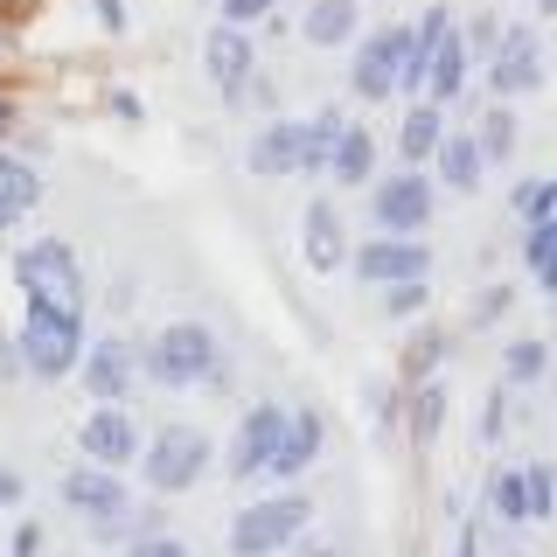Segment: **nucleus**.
<instances>
[{
	"label": "nucleus",
	"mask_w": 557,
	"mask_h": 557,
	"mask_svg": "<svg viewBox=\"0 0 557 557\" xmlns=\"http://www.w3.org/2000/svg\"><path fill=\"white\" fill-rule=\"evenodd\" d=\"M139 376H153L161 391H196V383L223 391V383H231V362L216 356V335H209L202 321H168L139 348Z\"/></svg>",
	"instance_id": "nucleus-1"
},
{
	"label": "nucleus",
	"mask_w": 557,
	"mask_h": 557,
	"mask_svg": "<svg viewBox=\"0 0 557 557\" xmlns=\"http://www.w3.org/2000/svg\"><path fill=\"white\" fill-rule=\"evenodd\" d=\"M14 356H22L28 376L57 383L77 370L84 356V307H63V300H28L22 327H14Z\"/></svg>",
	"instance_id": "nucleus-2"
},
{
	"label": "nucleus",
	"mask_w": 557,
	"mask_h": 557,
	"mask_svg": "<svg viewBox=\"0 0 557 557\" xmlns=\"http://www.w3.org/2000/svg\"><path fill=\"white\" fill-rule=\"evenodd\" d=\"M313 522V502L300 495V487H278V495L265 502H244V509L231 516V557H278V550H293V536H300Z\"/></svg>",
	"instance_id": "nucleus-3"
},
{
	"label": "nucleus",
	"mask_w": 557,
	"mask_h": 557,
	"mask_svg": "<svg viewBox=\"0 0 557 557\" xmlns=\"http://www.w3.org/2000/svg\"><path fill=\"white\" fill-rule=\"evenodd\" d=\"M63 502L91 522L104 544H112V536H153L147 522L133 516V495H126V481H119L112 467H91V460L70 467V474H63Z\"/></svg>",
	"instance_id": "nucleus-4"
},
{
	"label": "nucleus",
	"mask_w": 557,
	"mask_h": 557,
	"mask_svg": "<svg viewBox=\"0 0 557 557\" xmlns=\"http://www.w3.org/2000/svg\"><path fill=\"white\" fill-rule=\"evenodd\" d=\"M139 474L153 495H188L209 474V432L202 425H161L153 446H139Z\"/></svg>",
	"instance_id": "nucleus-5"
},
{
	"label": "nucleus",
	"mask_w": 557,
	"mask_h": 557,
	"mask_svg": "<svg viewBox=\"0 0 557 557\" xmlns=\"http://www.w3.org/2000/svg\"><path fill=\"white\" fill-rule=\"evenodd\" d=\"M432 209H440V196H432V182H425L418 168H391L383 182H370L376 237H425Z\"/></svg>",
	"instance_id": "nucleus-6"
},
{
	"label": "nucleus",
	"mask_w": 557,
	"mask_h": 557,
	"mask_svg": "<svg viewBox=\"0 0 557 557\" xmlns=\"http://www.w3.org/2000/svg\"><path fill=\"white\" fill-rule=\"evenodd\" d=\"M487 91H495V104H516V98L544 91V35L530 22L495 35V49H487Z\"/></svg>",
	"instance_id": "nucleus-7"
},
{
	"label": "nucleus",
	"mask_w": 557,
	"mask_h": 557,
	"mask_svg": "<svg viewBox=\"0 0 557 557\" xmlns=\"http://www.w3.org/2000/svg\"><path fill=\"white\" fill-rule=\"evenodd\" d=\"M14 286L28 300H63V307H84V278H77V251L63 237H35L14 251Z\"/></svg>",
	"instance_id": "nucleus-8"
},
{
	"label": "nucleus",
	"mask_w": 557,
	"mask_h": 557,
	"mask_svg": "<svg viewBox=\"0 0 557 557\" xmlns=\"http://www.w3.org/2000/svg\"><path fill=\"white\" fill-rule=\"evenodd\" d=\"M77 376H84L91 405H126L133 383H139V342L133 335H91L77 356Z\"/></svg>",
	"instance_id": "nucleus-9"
},
{
	"label": "nucleus",
	"mask_w": 557,
	"mask_h": 557,
	"mask_svg": "<svg viewBox=\"0 0 557 557\" xmlns=\"http://www.w3.org/2000/svg\"><path fill=\"white\" fill-rule=\"evenodd\" d=\"M405 49H411V28H370V35H362V42H356V63H348L356 98L391 104L397 98V70H405Z\"/></svg>",
	"instance_id": "nucleus-10"
},
{
	"label": "nucleus",
	"mask_w": 557,
	"mask_h": 557,
	"mask_svg": "<svg viewBox=\"0 0 557 557\" xmlns=\"http://www.w3.org/2000/svg\"><path fill=\"white\" fill-rule=\"evenodd\" d=\"M356 278L370 293L383 286H411V278H432V244L425 237H370L356 251Z\"/></svg>",
	"instance_id": "nucleus-11"
},
{
	"label": "nucleus",
	"mask_w": 557,
	"mask_h": 557,
	"mask_svg": "<svg viewBox=\"0 0 557 557\" xmlns=\"http://www.w3.org/2000/svg\"><path fill=\"white\" fill-rule=\"evenodd\" d=\"M278 440H286V405H251L237 418V440H231V453H223V474H231V481L265 474V460L278 453Z\"/></svg>",
	"instance_id": "nucleus-12"
},
{
	"label": "nucleus",
	"mask_w": 557,
	"mask_h": 557,
	"mask_svg": "<svg viewBox=\"0 0 557 557\" xmlns=\"http://www.w3.org/2000/svg\"><path fill=\"white\" fill-rule=\"evenodd\" d=\"M77 446H84V460H91V467H112V474H119V467L139 460V425L126 418V405H91Z\"/></svg>",
	"instance_id": "nucleus-13"
},
{
	"label": "nucleus",
	"mask_w": 557,
	"mask_h": 557,
	"mask_svg": "<svg viewBox=\"0 0 557 557\" xmlns=\"http://www.w3.org/2000/svg\"><path fill=\"white\" fill-rule=\"evenodd\" d=\"M244 168L258 182H278V174H300L307 168V139H300V119H265L244 147Z\"/></svg>",
	"instance_id": "nucleus-14"
},
{
	"label": "nucleus",
	"mask_w": 557,
	"mask_h": 557,
	"mask_svg": "<svg viewBox=\"0 0 557 557\" xmlns=\"http://www.w3.org/2000/svg\"><path fill=\"white\" fill-rule=\"evenodd\" d=\"M202 70H209V84H216L223 98H237L244 84L258 77V49H251V35L231 28V22H216V28H209V42H202Z\"/></svg>",
	"instance_id": "nucleus-15"
},
{
	"label": "nucleus",
	"mask_w": 557,
	"mask_h": 557,
	"mask_svg": "<svg viewBox=\"0 0 557 557\" xmlns=\"http://www.w3.org/2000/svg\"><path fill=\"white\" fill-rule=\"evenodd\" d=\"M321 440H327L321 411H286V440H278V453L265 460V474H272L278 487H293L313 460H321Z\"/></svg>",
	"instance_id": "nucleus-16"
},
{
	"label": "nucleus",
	"mask_w": 557,
	"mask_h": 557,
	"mask_svg": "<svg viewBox=\"0 0 557 557\" xmlns=\"http://www.w3.org/2000/svg\"><path fill=\"white\" fill-rule=\"evenodd\" d=\"M300 251H307V265L321 272V278H335V265L348 258V237H342L335 202H307V216H300Z\"/></svg>",
	"instance_id": "nucleus-17"
},
{
	"label": "nucleus",
	"mask_w": 557,
	"mask_h": 557,
	"mask_svg": "<svg viewBox=\"0 0 557 557\" xmlns=\"http://www.w3.org/2000/svg\"><path fill=\"white\" fill-rule=\"evenodd\" d=\"M432 168H440V182L453 188V196H474L481 188V147H474V133H446L440 147H432Z\"/></svg>",
	"instance_id": "nucleus-18"
},
{
	"label": "nucleus",
	"mask_w": 557,
	"mask_h": 557,
	"mask_svg": "<svg viewBox=\"0 0 557 557\" xmlns=\"http://www.w3.org/2000/svg\"><path fill=\"white\" fill-rule=\"evenodd\" d=\"M327 174H335L342 188H370V182H376V133H362V126H342L335 153H327Z\"/></svg>",
	"instance_id": "nucleus-19"
},
{
	"label": "nucleus",
	"mask_w": 557,
	"mask_h": 557,
	"mask_svg": "<svg viewBox=\"0 0 557 557\" xmlns=\"http://www.w3.org/2000/svg\"><path fill=\"white\" fill-rule=\"evenodd\" d=\"M405 397H411V418H405V425H411V446H418V453L440 446V425H446V376H418Z\"/></svg>",
	"instance_id": "nucleus-20"
},
{
	"label": "nucleus",
	"mask_w": 557,
	"mask_h": 557,
	"mask_svg": "<svg viewBox=\"0 0 557 557\" xmlns=\"http://www.w3.org/2000/svg\"><path fill=\"white\" fill-rule=\"evenodd\" d=\"M356 22H362V0H313L300 35H307L313 49H342L348 35H356Z\"/></svg>",
	"instance_id": "nucleus-21"
},
{
	"label": "nucleus",
	"mask_w": 557,
	"mask_h": 557,
	"mask_svg": "<svg viewBox=\"0 0 557 557\" xmlns=\"http://www.w3.org/2000/svg\"><path fill=\"white\" fill-rule=\"evenodd\" d=\"M425 91H432V104H453V98L467 91V49H460V28L440 35V49H432V63H425Z\"/></svg>",
	"instance_id": "nucleus-22"
},
{
	"label": "nucleus",
	"mask_w": 557,
	"mask_h": 557,
	"mask_svg": "<svg viewBox=\"0 0 557 557\" xmlns=\"http://www.w3.org/2000/svg\"><path fill=\"white\" fill-rule=\"evenodd\" d=\"M440 139H446V104H432V98L411 104V112H405V133H397V153H405L411 168H425Z\"/></svg>",
	"instance_id": "nucleus-23"
},
{
	"label": "nucleus",
	"mask_w": 557,
	"mask_h": 557,
	"mask_svg": "<svg viewBox=\"0 0 557 557\" xmlns=\"http://www.w3.org/2000/svg\"><path fill=\"white\" fill-rule=\"evenodd\" d=\"M35 202H42V174L22 153H0V216H28Z\"/></svg>",
	"instance_id": "nucleus-24"
},
{
	"label": "nucleus",
	"mask_w": 557,
	"mask_h": 557,
	"mask_svg": "<svg viewBox=\"0 0 557 557\" xmlns=\"http://www.w3.org/2000/svg\"><path fill=\"white\" fill-rule=\"evenodd\" d=\"M522 258H530V278L550 293V286H557V216L522 223Z\"/></svg>",
	"instance_id": "nucleus-25"
},
{
	"label": "nucleus",
	"mask_w": 557,
	"mask_h": 557,
	"mask_svg": "<svg viewBox=\"0 0 557 557\" xmlns=\"http://www.w3.org/2000/svg\"><path fill=\"white\" fill-rule=\"evenodd\" d=\"M550 370V348L536 342V335H522V342H509V356H502V383H509V391H530L536 376Z\"/></svg>",
	"instance_id": "nucleus-26"
},
{
	"label": "nucleus",
	"mask_w": 557,
	"mask_h": 557,
	"mask_svg": "<svg viewBox=\"0 0 557 557\" xmlns=\"http://www.w3.org/2000/svg\"><path fill=\"white\" fill-rule=\"evenodd\" d=\"M342 126H348V119L335 112V104H327L321 119H300V139H307V168H300V174H327V153H335Z\"/></svg>",
	"instance_id": "nucleus-27"
},
{
	"label": "nucleus",
	"mask_w": 557,
	"mask_h": 557,
	"mask_svg": "<svg viewBox=\"0 0 557 557\" xmlns=\"http://www.w3.org/2000/svg\"><path fill=\"white\" fill-rule=\"evenodd\" d=\"M474 147H481V161H509V153H516V112H509V104H487V112H481Z\"/></svg>",
	"instance_id": "nucleus-28"
},
{
	"label": "nucleus",
	"mask_w": 557,
	"mask_h": 557,
	"mask_svg": "<svg viewBox=\"0 0 557 557\" xmlns=\"http://www.w3.org/2000/svg\"><path fill=\"white\" fill-rule=\"evenodd\" d=\"M481 495H487V516H495V522H522V474H516V467H495Z\"/></svg>",
	"instance_id": "nucleus-29"
},
{
	"label": "nucleus",
	"mask_w": 557,
	"mask_h": 557,
	"mask_svg": "<svg viewBox=\"0 0 557 557\" xmlns=\"http://www.w3.org/2000/svg\"><path fill=\"white\" fill-rule=\"evenodd\" d=\"M557 509V487H550V467H522V522H544Z\"/></svg>",
	"instance_id": "nucleus-30"
},
{
	"label": "nucleus",
	"mask_w": 557,
	"mask_h": 557,
	"mask_svg": "<svg viewBox=\"0 0 557 557\" xmlns=\"http://www.w3.org/2000/svg\"><path fill=\"white\" fill-rule=\"evenodd\" d=\"M440 362H446V335H440V327H425V335L405 348V376H411V383H418V376H440Z\"/></svg>",
	"instance_id": "nucleus-31"
},
{
	"label": "nucleus",
	"mask_w": 557,
	"mask_h": 557,
	"mask_svg": "<svg viewBox=\"0 0 557 557\" xmlns=\"http://www.w3.org/2000/svg\"><path fill=\"white\" fill-rule=\"evenodd\" d=\"M516 216H522V223L557 216V182H522V188H516Z\"/></svg>",
	"instance_id": "nucleus-32"
},
{
	"label": "nucleus",
	"mask_w": 557,
	"mask_h": 557,
	"mask_svg": "<svg viewBox=\"0 0 557 557\" xmlns=\"http://www.w3.org/2000/svg\"><path fill=\"white\" fill-rule=\"evenodd\" d=\"M495 35H502V14H474V22L460 28V49H467V63H487V49H495Z\"/></svg>",
	"instance_id": "nucleus-33"
},
{
	"label": "nucleus",
	"mask_w": 557,
	"mask_h": 557,
	"mask_svg": "<svg viewBox=\"0 0 557 557\" xmlns=\"http://www.w3.org/2000/svg\"><path fill=\"white\" fill-rule=\"evenodd\" d=\"M425 278H411V286H383L376 293V300H383V313H391V321H405V313H418V307H425Z\"/></svg>",
	"instance_id": "nucleus-34"
},
{
	"label": "nucleus",
	"mask_w": 557,
	"mask_h": 557,
	"mask_svg": "<svg viewBox=\"0 0 557 557\" xmlns=\"http://www.w3.org/2000/svg\"><path fill=\"white\" fill-rule=\"evenodd\" d=\"M502 425H509V383H495V391H487V405H481V440L502 446Z\"/></svg>",
	"instance_id": "nucleus-35"
},
{
	"label": "nucleus",
	"mask_w": 557,
	"mask_h": 557,
	"mask_svg": "<svg viewBox=\"0 0 557 557\" xmlns=\"http://www.w3.org/2000/svg\"><path fill=\"white\" fill-rule=\"evenodd\" d=\"M216 8H223V22H231V28H244V22H272L278 0H216Z\"/></svg>",
	"instance_id": "nucleus-36"
},
{
	"label": "nucleus",
	"mask_w": 557,
	"mask_h": 557,
	"mask_svg": "<svg viewBox=\"0 0 557 557\" xmlns=\"http://www.w3.org/2000/svg\"><path fill=\"white\" fill-rule=\"evenodd\" d=\"M126 557H196V550H188L182 536H161V530H153V536H133Z\"/></svg>",
	"instance_id": "nucleus-37"
},
{
	"label": "nucleus",
	"mask_w": 557,
	"mask_h": 557,
	"mask_svg": "<svg viewBox=\"0 0 557 557\" xmlns=\"http://www.w3.org/2000/svg\"><path fill=\"white\" fill-rule=\"evenodd\" d=\"M22 502H28V481L14 474L8 460H0V509H22Z\"/></svg>",
	"instance_id": "nucleus-38"
},
{
	"label": "nucleus",
	"mask_w": 557,
	"mask_h": 557,
	"mask_svg": "<svg viewBox=\"0 0 557 557\" xmlns=\"http://www.w3.org/2000/svg\"><path fill=\"white\" fill-rule=\"evenodd\" d=\"M91 14H98V28L126 35V0H91Z\"/></svg>",
	"instance_id": "nucleus-39"
},
{
	"label": "nucleus",
	"mask_w": 557,
	"mask_h": 557,
	"mask_svg": "<svg viewBox=\"0 0 557 557\" xmlns=\"http://www.w3.org/2000/svg\"><path fill=\"white\" fill-rule=\"evenodd\" d=\"M397 418H405V391H376V425L391 432Z\"/></svg>",
	"instance_id": "nucleus-40"
},
{
	"label": "nucleus",
	"mask_w": 557,
	"mask_h": 557,
	"mask_svg": "<svg viewBox=\"0 0 557 557\" xmlns=\"http://www.w3.org/2000/svg\"><path fill=\"white\" fill-rule=\"evenodd\" d=\"M8 557H42V522H22V530H14V550Z\"/></svg>",
	"instance_id": "nucleus-41"
},
{
	"label": "nucleus",
	"mask_w": 557,
	"mask_h": 557,
	"mask_svg": "<svg viewBox=\"0 0 557 557\" xmlns=\"http://www.w3.org/2000/svg\"><path fill=\"white\" fill-rule=\"evenodd\" d=\"M509 300H516V293H509V286H495V293H481V307H474V313H481V321H495V313H509Z\"/></svg>",
	"instance_id": "nucleus-42"
},
{
	"label": "nucleus",
	"mask_w": 557,
	"mask_h": 557,
	"mask_svg": "<svg viewBox=\"0 0 557 557\" xmlns=\"http://www.w3.org/2000/svg\"><path fill=\"white\" fill-rule=\"evenodd\" d=\"M112 112L126 119V126H139V119H147V112H139V98H133V91H112Z\"/></svg>",
	"instance_id": "nucleus-43"
},
{
	"label": "nucleus",
	"mask_w": 557,
	"mask_h": 557,
	"mask_svg": "<svg viewBox=\"0 0 557 557\" xmlns=\"http://www.w3.org/2000/svg\"><path fill=\"white\" fill-rule=\"evenodd\" d=\"M22 370V356H14V335H0V376H14Z\"/></svg>",
	"instance_id": "nucleus-44"
},
{
	"label": "nucleus",
	"mask_w": 557,
	"mask_h": 557,
	"mask_svg": "<svg viewBox=\"0 0 557 557\" xmlns=\"http://www.w3.org/2000/svg\"><path fill=\"white\" fill-rule=\"evenodd\" d=\"M14 133V98H0V139Z\"/></svg>",
	"instance_id": "nucleus-45"
},
{
	"label": "nucleus",
	"mask_w": 557,
	"mask_h": 557,
	"mask_svg": "<svg viewBox=\"0 0 557 557\" xmlns=\"http://www.w3.org/2000/svg\"><path fill=\"white\" fill-rule=\"evenodd\" d=\"M460 557H481V536L474 530H460Z\"/></svg>",
	"instance_id": "nucleus-46"
},
{
	"label": "nucleus",
	"mask_w": 557,
	"mask_h": 557,
	"mask_svg": "<svg viewBox=\"0 0 557 557\" xmlns=\"http://www.w3.org/2000/svg\"><path fill=\"white\" fill-rule=\"evenodd\" d=\"M307 557H342V550H307Z\"/></svg>",
	"instance_id": "nucleus-47"
},
{
	"label": "nucleus",
	"mask_w": 557,
	"mask_h": 557,
	"mask_svg": "<svg viewBox=\"0 0 557 557\" xmlns=\"http://www.w3.org/2000/svg\"><path fill=\"white\" fill-rule=\"evenodd\" d=\"M8 223H14V216H0V237H8Z\"/></svg>",
	"instance_id": "nucleus-48"
}]
</instances>
